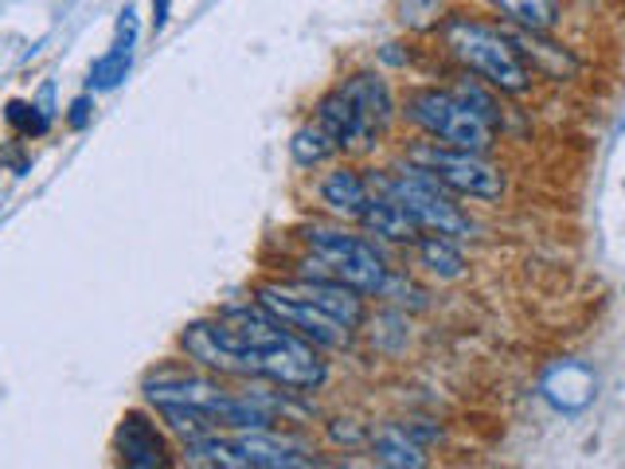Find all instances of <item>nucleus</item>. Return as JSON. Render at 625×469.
<instances>
[{
    "instance_id": "nucleus-10",
    "label": "nucleus",
    "mask_w": 625,
    "mask_h": 469,
    "mask_svg": "<svg viewBox=\"0 0 625 469\" xmlns=\"http://www.w3.org/2000/svg\"><path fill=\"white\" fill-rule=\"evenodd\" d=\"M114 450L125 466L133 469H156V466H168V442L165 435L156 430V422L141 411H125L122 422H117V435H114Z\"/></svg>"
},
{
    "instance_id": "nucleus-12",
    "label": "nucleus",
    "mask_w": 625,
    "mask_h": 469,
    "mask_svg": "<svg viewBox=\"0 0 625 469\" xmlns=\"http://www.w3.org/2000/svg\"><path fill=\"white\" fill-rule=\"evenodd\" d=\"M543 399L555 404L560 411H583L594 399L591 368H583V364H575V360L555 364V368L543 376Z\"/></svg>"
},
{
    "instance_id": "nucleus-4",
    "label": "nucleus",
    "mask_w": 625,
    "mask_h": 469,
    "mask_svg": "<svg viewBox=\"0 0 625 469\" xmlns=\"http://www.w3.org/2000/svg\"><path fill=\"white\" fill-rule=\"evenodd\" d=\"M391 118H396V99H391L383 79L371 71L352 74L348 83H340L337 91H329L317 102V122L329 130V137L340 149L371 145L387 133Z\"/></svg>"
},
{
    "instance_id": "nucleus-8",
    "label": "nucleus",
    "mask_w": 625,
    "mask_h": 469,
    "mask_svg": "<svg viewBox=\"0 0 625 469\" xmlns=\"http://www.w3.org/2000/svg\"><path fill=\"white\" fill-rule=\"evenodd\" d=\"M411 165H419L422 173H430L438 184H445L458 196H473V200H496L504 192V176L496 165H489L481 153H465V149H445L438 141L419 145L407 153Z\"/></svg>"
},
{
    "instance_id": "nucleus-7",
    "label": "nucleus",
    "mask_w": 625,
    "mask_h": 469,
    "mask_svg": "<svg viewBox=\"0 0 625 469\" xmlns=\"http://www.w3.org/2000/svg\"><path fill=\"white\" fill-rule=\"evenodd\" d=\"M371 188L387 192L391 200H399V204L414 215V223H419L422 231H430V235L461 239V235H469V231H473L469 215L450 200V188H445V184H438L430 173H422L419 165H411V161H407L396 176H379V181L371 176Z\"/></svg>"
},
{
    "instance_id": "nucleus-9",
    "label": "nucleus",
    "mask_w": 625,
    "mask_h": 469,
    "mask_svg": "<svg viewBox=\"0 0 625 469\" xmlns=\"http://www.w3.org/2000/svg\"><path fill=\"white\" fill-rule=\"evenodd\" d=\"M258 305H263L266 313H274L281 325L301 333L305 340H312V345L340 348L352 337L348 325H340L332 313H325L317 302H309L294 282H266V286H258Z\"/></svg>"
},
{
    "instance_id": "nucleus-2",
    "label": "nucleus",
    "mask_w": 625,
    "mask_h": 469,
    "mask_svg": "<svg viewBox=\"0 0 625 469\" xmlns=\"http://www.w3.org/2000/svg\"><path fill=\"white\" fill-rule=\"evenodd\" d=\"M407 118L445 149L489 153L496 145L493 102L478 91H414L407 99Z\"/></svg>"
},
{
    "instance_id": "nucleus-16",
    "label": "nucleus",
    "mask_w": 625,
    "mask_h": 469,
    "mask_svg": "<svg viewBox=\"0 0 625 469\" xmlns=\"http://www.w3.org/2000/svg\"><path fill=\"white\" fill-rule=\"evenodd\" d=\"M489 4L527 32H547L560 20V0H489Z\"/></svg>"
},
{
    "instance_id": "nucleus-17",
    "label": "nucleus",
    "mask_w": 625,
    "mask_h": 469,
    "mask_svg": "<svg viewBox=\"0 0 625 469\" xmlns=\"http://www.w3.org/2000/svg\"><path fill=\"white\" fill-rule=\"evenodd\" d=\"M414 247H419V263L427 266L430 274H438V278L453 282L465 274V258H461V251L453 247L445 235H422Z\"/></svg>"
},
{
    "instance_id": "nucleus-6",
    "label": "nucleus",
    "mask_w": 625,
    "mask_h": 469,
    "mask_svg": "<svg viewBox=\"0 0 625 469\" xmlns=\"http://www.w3.org/2000/svg\"><path fill=\"white\" fill-rule=\"evenodd\" d=\"M184 458L196 466H223V469H297L317 466L309 453H301L286 438H274L266 430H239V435L219 438V430L184 442Z\"/></svg>"
},
{
    "instance_id": "nucleus-18",
    "label": "nucleus",
    "mask_w": 625,
    "mask_h": 469,
    "mask_svg": "<svg viewBox=\"0 0 625 469\" xmlns=\"http://www.w3.org/2000/svg\"><path fill=\"white\" fill-rule=\"evenodd\" d=\"M289 153H294V161L301 169H312V165H321V161H329L332 153H340V145L329 137V130H325V125L312 118L309 125H301V130L294 133V141H289Z\"/></svg>"
},
{
    "instance_id": "nucleus-3",
    "label": "nucleus",
    "mask_w": 625,
    "mask_h": 469,
    "mask_svg": "<svg viewBox=\"0 0 625 469\" xmlns=\"http://www.w3.org/2000/svg\"><path fill=\"white\" fill-rule=\"evenodd\" d=\"M442 40L461 67L481 74L496 91L524 94L532 86V67H527L524 51L516 48V40L504 28L481 24V20H469V17H453L445 20Z\"/></svg>"
},
{
    "instance_id": "nucleus-20",
    "label": "nucleus",
    "mask_w": 625,
    "mask_h": 469,
    "mask_svg": "<svg viewBox=\"0 0 625 469\" xmlns=\"http://www.w3.org/2000/svg\"><path fill=\"white\" fill-rule=\"evenodd\" d=\"M91 114H94V102H91V94H83V99H74L71 110H66V125H71V130H86Z\"/></svg>"
},
{
    "instance_id": "nucleus-5",
    "label": "nucleus",
    "mask_w": 625,
    "mask_h": 469,
    "mask_svg": "<svg viewBox=\"0 0 625 469\" xmlns=\"http://www.w3.org/2000/svg\"><path fill=\"white\" fill-rule=\"evenodd\" d=\"M301 243L312 251V263L321 266L317 278H337L345 286L360 289V294H383L387 286V263L368 239L360 235H348L340 227H321V223H312V227L301 231Z\"/></svg>"
},
{
    "instance_id": "nucleus-11",
    "label": "nucleus",
    "mask_w": 625,
    "mask_h": 469,
    "mask_svg": "<svg viewBox=\"0 0 625 469\" xmlns=\"http://www.w3.org/2000/svg\"><path fill=\"white\" fill-rule=\"evenodd\" d=\"M133 43H137V12L125 9L122 20H117V40L114 48L106 51L102 59H94L91 67V91H114V86L125 83V74L133 67Z\"/></svg>"
},
{
    "instance_id": "nucleus-21",
    "label": "nucleus",
    "mask_w": 625,
    "mask_h": 469,
    "mask_svg": "<svg viewBox=\"0 0 625 469\" xmlns=\"http://www.w3.org/2000/svg\"><path fill=\"white\" fill-rule=\"evenodd\" d=\"M168 17H173V0H153V32H165Z\"/></svg>"
},
{
    "instance_id": "nucleus-14",
    "label": "nucleus",
    "mask_w": 625,
    "mask_h": 469,
    "mask_svg": "<svg viewBox=\"0 0 625 469\" xmlns=\"http://www.w3.org/2000/svg\"><path fill=\"white\" fill-rule=\"evenodd\" d=\"M321 200L332 215H345V220H363L371 204V181H363L356 169H337L321 181Z\"/></svg>"
},
{
    "instance_id": "nucleus-19",
    "label": "nucleus",
    "mask_w": 625,
    "mask_h": 469,
    "mask_svg": "<svg viewBox=\"0 0 625 469\" xmlns=\"http://www.w3.org/2000/svg\"><path fill=\"white\" fill-rule=\"evenodd\" d=\"M9 122L17 125L24 137H40V133H48V125H51V114L48 110H40V106H28V102H9Z\"/></svg>"
},
{
    "instance_id": "nucleus-13",
    "label": "nucleus",
    "mask_w": 625,
    "mask_h": 469,
    "mask_svg": "<svg viewBox=\"0 0 625 469\" xmlns=\"http://www.w3.org/2000/svg\"><path fill=\"white\" fill-rule=\"evenodd\" d=\"M363 227L376 231V235H383V239L391 243H419L422 239V227L414 223V215L407 212L399 200H391L387 192H371V204L368 212H363Z\"/></svg>"
},
{
    "instance_id": "nucleus-15",
    "label": "nucleus",
    "mask_w": 625,
    "mask_h": 469,
    "mask_svg": "<svg viewBox=\"0 0 625 469\" xmlns=\"http://www.w3.org/2000/svg\"><path fill=\"white\" fill-rule=\"evenodd\" d=\"M371 453H376V461H383V466H411V469L427 466L422 446L411 442L403 427H379L376 435H371Z\"/></svg>"
},
{
    "instance_id": "nucleus-1",
    "label": "nucleus",
    "mask_w": 625,
    "mask_h": 469,
    "mask_svg": "<svg viewBox=\"0 0 625 469\" xmlns=\"http://www.w3.org/2000/svg\"><path fill=\"white\" fill-rule=\"evenodd\" d=\"M181 348L204 368L243 379H270L289 391H312L329 379L312 340L281 325L274 313L227 309L215 322H196L181 333Z\"/></svg>"
}]
</instances>
